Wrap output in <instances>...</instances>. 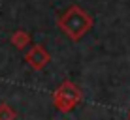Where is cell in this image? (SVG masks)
I'll list each match as a JSON object with an SVG mask.
<instances>
[{
	"mask_svg": "<svg viewBox=\"0 0 130 120\" xmlns=\"http://www.w3.org/2000/svg\"><path fill=\"white\" fill-rule=\"evenodd\" d=\"M81 101V92H79V88L75 86L74 83L66 81L60 84V88L53 94V103H55V107L62 111V113H68L70 109H74L75 105Z\"/></svg>",
	"mask_w": 130,
	"mask_h": 120,
	"instance_id": "cell-1",
	"label": "cell"
},
{
	"mask_svg": "<svg viewBox=\"0 0 130 120\" xmlns=\"http://www.w3.org/2000/svg\"><path fill=\"white\" fill-rule=\"evenodd\" d=\"M26 62L30 64V68H34V69H42L43 66L49 62V55L45 51H43L40 45H36V47H32L28 53H26Z\"/></svg>",
	"mask_w": 130,
	"mask_h": 120,
	"instance_id": "cell-2",
	"label": "cell"
},
{
	"mask_svg": "<svg viewBox=\"0 0 130 120\" xmlns=\"http://www.w3.org/2000/svg\"><path fill=\"white\" fill-rule=\"evenodd\" d=\"M11 43H13V45H15L17 49L26 47V43H28V34L23 32V30H17V32L11 36Z\"/></svg>",
	"mask_w": 130,
	"mask_h": 120,
	"instance_id": "cell-3",
	"label": "cell"
},
{
	"mask_svg": "<svg viewBox=\"0 0 130 120\" xmlns=\"http://www.w3.org/2000/svg\"><path fill=\"white\" fill-rule=\"evenodd\" d=\"M17 113L8 103H0V120H15Z\"/></svg>",
	"mask_w": 130,
	"mask_h": 120,
	"instance_id": "cell-4",
	"label": "cell"
}]
</instances>
